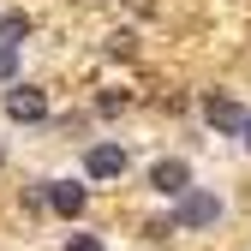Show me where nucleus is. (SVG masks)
Instances as JSON below:
<instances>
[{"instance_id": "obj_1", "label": "nucleus", "mask_w": 251, "mask_h": 251, "mask_svg": "<svg viewBox=\"0 0 251 251\" xmlns=\"http://www.w3.org/2000/svg\"><path fill=\"white\" fill-rule=\"evenodd\" d=\"M215 215H222V198L215 192H198V185H185V192L174 198V227H215Z\"/></svg>"}, {"instance_id": "obj_2", "label": "nucleus", "mask_w": 251, "mask_h": 251, "mask_svg": "<svg viewBox=\"0 0 251 251\" xmlns=\"http://www.w3.org/2000/svg\"><path fill=\"white\" fill-rule=\"evenodd\" d=\"M6 114H12L18 126H36V120H48V96L30 90V84H12V90H6Z\"/></svg>"}, {"instance_id": "obj_3", "label": "nucleus", "mask_w": 251, "mask_h": 251, "mask_svg": "<svg viewBox=\"0 0 251 251\" xmlns=\"http://www.w3.org/2000/svg\"><path fill=\"white\" fill-rule=\"evenodd\" d=\"M84 174H90V179H120V174H126V150H120V144H90Z\"/></svg>"}, {"instance_id": "obj_4", "label": "nucleus", "mask_w": 251, "mask_h": 251, "mask_svg": "<svg viewBox=\"0 0 251 251\" xmlns=\"http://www.w3.org/2000/svg\"><path fill=\"white\" fill-rule=\"evenodd\" d=\"M42 198H48V209H60V215H84V203H90V192L72 185V179H42Z\"/></svg>"}, {"instance_id": "obj_5", "label": "nucleus", "mask_w": 251, "mask_h": 251, "mask_svg": "<svg viewBox=\"0 0 251 251\" xmlns=\"http://www.w3.org/2000/svg\"><path fill=\"white\" fill-rule=\"evenodd\" d=\"M150 185H155L162 198H179L185 185H192V168H185L179 155H174V162H155V168H150Z\"/></svg>"}, {"instance_id": "obj_6", "label": "nucleus", "mask_w": 251, "mask_h": 251, "mask_svg": "<svg viewBox=\"0 0 251 251\" xmlns=\"http://www.w3.org/2000/svg\"><path fill=\"white\" fill-rule=\"evenodd\" d=\"M203 120L215 126V132H239V120H245V108H233L227 96H203Z\"/></svg>"}, {"instance_id": "obj_7", "label": "nucleus", "mask_w": 251, "mask_h": 251, "mask_svg": "<svg viewBox=\"0 0 251 251\" xmlns=\"http://www.w3.org/2000/svg\"><path fill=\"white\" fill-rule=\"evenodd\" d=\"M24 36H30V18H24V12H6V18H0V42H12V48H18Z\"/></svg>"}, {"instance_id": "obj_8", "label": "nucleus", "mask_w": 251, "mask_h": 251, "mask_svg": "<svg viewBox=\"0 0 251 251\" xmlns=\"http://www.w3.org/2000/svg\"><path fill=\"white\" fill-rule=\"evenodd\" d=\"M12 78H18V48L0 42V84H12Z\"/></svg>"}, {"instance_id": "obj_9", "label": "nucleus", "mask_w": 251, "mask_h": 251, "mask_svg": "<svg viewBox=\"0 0 251 251\" xmlns=\"http://www.w3.org/2000/svg\"><path fill=\"white\" fill-rule=\"evenodd\" d=\"M66 251H102V239L96 233H78V239H66Z\"/></svg>"}, {"instance_id": "obj_10", "label": "nucleus", "mask_w": 251, "mask_h": 251, "mask_svg": "<svg viewBox=\"0 0 251 251\" xmlns=\"http://www.w3.org/2000/svg\"><path fill=\"white\" fill-rule=\"evenodd\" d=\"M239 132H245V144H251V114H245V120H239Z\"/></svg>"}]
</instances>
